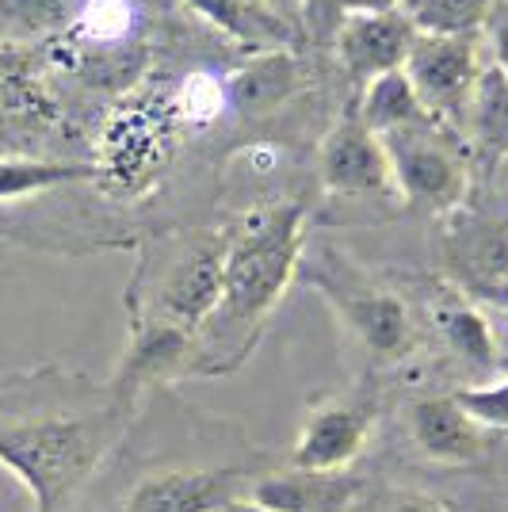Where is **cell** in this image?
I'll use <instances>...</instances> for the list:
<instances>
[{
	"label": "cell",
	"mask_w": 508,
	"mask_h": 512,
	"mask_svg": "<svg viewBox=\"0 0 508 512\" xmlns=\"http://www.w3.org/2000/svg\"><path fill=\"white\" fill-rule=\"evenodd\" d=\"M444 268L470 299H508V222L455 211L444 222Z\"/></svg>",
	"instance_id": "cell-8"
},
{
	"label": "cell",
	"mask_w": 508,
	"mask_h": 512,
	"mask_svg": "<svg viewBox=\"0 0 508 512\" xmlns=\"http://www.w3.org/2000/svg\"><path fill=\"white\" fill-rule=\"evenodd\" d=\"M352 512H447V505L421 490H382L367 501L360 497Z\"/></svg>",
	"instance_id": "cell-26"
},
{
	"label": "cell",
	"mask_w": 508,
	"mask_h": 512,
	"mask_svg": "<svg viewBox=\"0 0 508 512\" xmlns=\"http://www.w3.org/2000/svg\"><path fill=\"white\" fill-rule=\"evenodd\" d=\"M226 241H230V234H211L188 245L161 272L153 295L142 306V314L165 318L172 325H180V329H188L191 337H199V329L207 325V318H211L218 299H222Z\"/></svg>",
	"instance_id": "cell-6"
},
{
	"label": "cell",
	"mask_w": 508,
	"mask_h": 512,
	"mask_svg": "<svg viewBox=\"0 0 508 512\" xmlns=\"http://www.w3.org/2000/svg\"><path fill=\"white\" fill-rule=\"evenodd\" d=\"M321 188L333 195H382L394 188L379 134L363 127L356 104L344 107L321 146Z\"/></svg>",
	"instance_id": "cell-12"
},
{
	"label": "cell",
	"mask_w": 508,
	"mask_h": 512,
	"mask_svg": "<svg viewBox=\"0 0 508 512\" xmlns=\"http://www.w3.org/2000/svg\"><path fill=\"white\" fill-rule=\"evenodd\" d=\"M298 276L310 287H318L321 299L337 310L344 329L363 344V352L379 363H402L417 352L421 329L409 310V302L382 283L360 276L352 264H344L337 253H321L318 260L298 264Z\"/></svg>",
	"instance_id": "cell-3"
},
{
	"label": "cell",
	"mask_w": 508,
	"mask_h": 512,
	"mask_svg": "<svg viewBox=\"0 0 508 512\" xmlns=\"http://www.w3.org/2000/svg\"><path fill=\"white\" fill-rule=\"evenodd\" d=\"M253 474L241 467H172L146 474L119 512H222L249 493Z\"/></svg>",
	"instance_id": "cell-10"
},
{
	"label": "cell",
	"mask_w": 508,
	"mask_h": 512,
	"mask_svg": "<svg viewBox=\"0 0 508 512\" xmlns=\"http://www.w3.org/2000/svg\"><path fill=\"white\" fill-rule=\"evenodd\" d=\"M222 512H272V509H264V505H256V501H249V497H241V501L226 505Z\"/></svg>",
	"instance_id": "cell-29"
},
{
	"label": "cell",
	"mask_w": 508,
	"mask_h": 512,
	"mask_svg": "<svg viewBox=\"0 0 508 512\" xmlns=\"http://www.w3.org/2000/svg\"><path fill=\"white\" fill-rule=\"evenodd\" d=\"M230 85V104L241 115H272L279 107H287L295 96H302L314 85L310 65L298 50H272V54H256L253 62H245L233 77H226Z\"/></svg>",
	"instance_id": "cell-15"
},
{
	"label": "cell",
	"mask_w": 508,
	"mask_h": 512,
	"mask_svg": "<svg viewBox=\"0 0 508 512\" xmlns=\"http://www.w3.org/2000/svg\"><path fill=\"white\" fill-rule=\"evenodd\" d=\"M134 31V4L130 0H85L73 16V35L88 46L123 43Z\"/></svg>",
	"instance_id": "cell-23"
},
{
	"label": "cell",
	"mask_w": 508,
	"mask_h": 512,
	"mask_svg": "<svg viewBox=\"0 0 508 512\" xmlns=\"http://www.w3.org/2000/svg\"><path fill=\"white\" fill-rule=\"evenodd\" d=\"M482 58H478V35L474 39H444V35H417L409 50L405 77L417 88L424 111L459 134L466 123L478 77H482Z\"/></svg>",
	"instance_id": "cell-5"
},
{
	"label": "cell",
	"mask_w": 508,
	"mask_h": 512,
	"mask_svg": "<svg viewBox=\"0 0 508 512\" xmlns=\"http://www.w3.org/2000/svg\"><path fill=\"white\" fill-rule=\"evenodd\" d=\"M505 306H508V299H505Z\"/></svg>",
	"instance_id": "cell-30"
},
{
	"label": "cell",
	"mask_w": 508,
	"mask_h": 512,
	"mask_svg": "<svg viewBox=\"0 0 508 512\" xmlns=\"http://www.w3.org/2000/svg\"><path fill=\"white\" fill-rule=\"evenodd\" d=\"M375 428V402L367 394H333L310 406L298 428L291 467L348 470L363 455Z\"/></svg>",
	"instance_id": "cell-9"
},
{
	"label": "cell",
	"mask_w": 508,
	"mask_h": 512,
	"mask_svg": "<svg viewBox=\"0 0 508 512\" xmlns=\"http://www.w3.org/2000/svg\"><path fill=\"white\" fill-rule=\"evenodd\" d=\"M306 245V207H256L230 230L222 299L195 337L188 375H230L253 356L264 325L298 279Z\"/></svg>",
	"instance_id": "cell-2"
},
{
	"label": "cell",
	"mask_w": 508,
	"mask_h": 512,
	"mask_svg": "<svg viewBox=\"0 0 508 512\" xmlns=\"http://www.w3.org/2000/svg\"><path fill=\"white\" fill-rule=\"evenodd\" d=\"M428 318L436 325V333L444 337V344L459 356V360L474 363V367H497L501 348H497V333L489 318L482 314V306L463 295L459 287L447 283L444 291L436 295Z\"/></svg>",
	"instance_id": "cell-17"
},
{
	"label": "cell",
	"mask_w": 508,
	"mask_h": 512,
	"mask_svg": "<svg viewBox=\"0 0 508 512\" xmlns=\"http://www.w3.org/2000/svg\"><path fill=\"white\" fill-rule=\"evenodd\" d=\"M501 0H405L413 27L421 35H444V39H474L489 23Z\"/></svg>",
	"instance_id": "cell-20"
},
{
	"label": "cell",
	"mask_w": 508,
	"mask_h": 512,
	"mask_svg": "<svg viewBox=\"0 0 508 512\" xmlns=\"http://www.w3.org/2000/svg\"><path fill=\"white\" fill-rule=\"evenodd\" d=\"M245 497L272 512H352L363 497V478L352 470H260Z\"/></svg>",
	"instance_id": "cell-13"
},
{
	"label": "cell",
	"mask_w": 508,
	"mask_h": 512,
	"mask_svg": "<svg viewBox=\"0 0 508 512\" xmlns=\"http://www.w3.org/2000/svg\"><path fill=\"white\" fill-rule=\"evenodd\" d=\"M409 432L413 444L421 448L424 459L432 463H451V467H466L486 459L493 448L489 428H482L470 413H466L455 394H432L409 406Z\"/></svg>",
	"instance_id": "cell-14"
},
{
	"label": "cell",
	"mask_w": 508,
	"mask_h": 512,
	"mask_svg": "<svg viewBox=\"0 0 508 512\" xmlns=\"http://www.w3.org/2000/svg\"><path fill=\"white\" fill-rule=\"evenodd\" d=\"M470 127H474L478 150L486 153L489 161L508 157V73H501L497 65H486L478 77Z\"/></svg>",
	"instance_id": "cell-21"
},
{
	"label": "cell",
	"mask_w": 508,
	"mask_h": 512,
	"mask_svg": "<svg viewBox=\"0 0 508 512\" xmlns=\"http://www.w3.org/2000/svg\"><path fill=\"white\" fill-rule=\"evenodd\" d=\"M104 165H69V161H35V157H0V203H16L31 195L54 192L65 184L100 180Z\"/></svg>",
	"instance_id": "cell-19"
},
{
	"label": "cell",
	"mask_w": 508,
	"mask_h": 512,
	"mask_svg": "<svg viewBox=\"0 0 508 512\" xmlns=\"http://www.w3.org/2000/svg\"><path fill=\"white\" fill-rule=\"evenodd\" d=\"M455 402L489 432H508V379L489 386H463V390H451Z\"/></svg>",
	"instance_id": "cell-24"
},
{
	"label": "cell",
	"mask_w": 508,
	"mask_h": 512,
	"mask_svg": "<svg viewBox=\"0 0 508 512\" xmlns=\"http://www.w3.org/2000/svg\"><path fill=\"white\" fill-rule=\"evenodd\" d=\"M73 0H0V23L20 31H50L69 20Z\"/></svg>",
	"instance_id": "cell-25"
},
{
	"label": "cell",
	"mask_w": 508,
	"mask_h": 512,
	"mask_svg": "<svg viewBox=\"0 0 508 512\" xmlns=\"http://www.w3.org/2000/svg\"><path fill=\"white\" fill-rule=\"evenodd\" d=\"M226 107H230V85L211 69H191L172 92V111L188 127H211Z\"/></svg>",
	"instance_id": "cell-22"
},
{
	"label": "cell",
	"mask_w": 508,
	"mask_h": 512,
	"mask_svg": "<svg viewBox=\"0 0 508 512\" xmlns=\"http://www.w3.org/2000/svg\"><path fill=\"white\" fill-rule=\"evenodd\" d=\"M417 27L405 8H386V12H356L337 27L333 35V54L344 73L356 81H375L382 73L405 69L409 50L417 43Z\"/></svg>",
	"instance_id": "cell-11"
},
{
	"label": "cell",
	"mask_w": 508,
	"mask_h": 512,
	"mask_svg": "<svg viewBox=\"0 0 508 512\" xmlns=\"http://www.w3.org/2000/svg\"><path fill=\"white\" fill-rule=\"evenodd\" d=\"M191 360H195V337L188 329L165 318H153V314H138L130 325L127 352L107 383V394L127 417H134L146 390L188 375Z\"/></svg>",
	"instance_id": "cell-7"
},
{
	"label": "cell",
	"mask_w": 508,
	"mask_h": 512,
	"mask_svg": "<svg viewBox=\"0 0 508 512\" xmlns=\"http://www.w3.org/2000/svg\"><path fill=\"white\" fill-rule=\"evenodd\" d=\"M394 192L409 207H421L432 214L463 211L470 195V157L463 138L444 123H417V127L390 130L379 138Z\"/></svg>",
	"instance_id": "cell-4"
},
{
	"label": "cell",
	"mask_w": 508,
	"mask_h": 512,
	"mask_svg": "<svg viewBox=\"0 0 508 512\" xmlns=\"http://www.w3.org/2000/svg\"><path fill=\"white\" fill-rule=\"evenodd\" d=\"M127 425L88 375L43 367L0 379V467L20 478L35 512L73 509Z\"/></svg>",
	"instance_id": "cell-1"
},
{
	"label": "cell",
	"mask_w": 508,
	"mask_h": 512,
	"mask_svg": "<svg viewBox=\"0 0 508 512\" xmlns=\"http://www.w3.org/2000/svg\"><path fill=\"white\" fill-rule=\"evenodd\" d=\"M356 111H360L363 127L371 134H390V130H405L417 127V123H436L428 111H424L417 88L409 85L405 69H394V73H382L375 81H367L356 100Z\"/></svg>",
	"instance_id": "cell-18"
},
{
	"label": "cell",
	"mask_w": 508,
	"mask_h": 512,
	"mask_svg": "<svg viewBox=\"0 0 508 512\" xmlns=\"http://www.w3.org/2000/svg\"><path fill=\"white\" fill-rule=\"evenodd\" d=\"M264 4H268L276 16H283V20L295 23L298 31H302V0H264ZM302 35H306V31H302Z\"/></svg>",
	"instance_id": "cell-28"
},
{
	"label": "cell",
	"mask_w": 508,
	"mask_h": 512,
	"mask_svg": "<svg viewBox=\"0 0 508 512\" xmlns=\"http://www.w3.org/2000/svg\"><path fill=\"white\" fill-rule=\"evenodd\" d=\"M203 23H211L218 35H226L249 54H272V50H302L306 35L295 23L276 16L264 0H184Z\"/></svg>",
	"instance_id": "cell-16"
},
{
	"label": "cell",
	"mask_w": 508,
	"mask_h": 512,
	"mask_svg": "<svg viewBox=\"0 0 508 512\" xmlns=\"http://www.w3.org/2000/svg\"><path fill=\"white\" fill-rule=\"evenodd\" d=\"M489 31V50H493V65L508 73V4H497L486 23Z\"/></svg>",
	"instance_id": "cell-27"
}]
</instances>
